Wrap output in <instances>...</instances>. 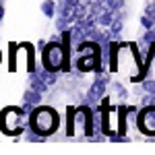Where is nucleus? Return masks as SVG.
<instances>
[{
	"label": "nucleus",
	"instance_id": "f257e3e1",
	"mask_svg": "<svg viewBox=\"0 0 155 155\" xmlns=\"http://www.w3.org/2000/svg\"><path fill=\"white\" fill-rule=\"evenodd\" d=\"M60 114L52 106H37L29 114V130L37 132L41 137H50L58 130Z\"/></svg>",
	"mask_w": 155,
	"mask_h": 155
},
{
	"label": "nucleus",
	"instance_id": "f03ea898",
	"mask_svg": "<svg viewBox=\"0 0 155 155\" xmlns=\"http://www.w3.org/2000/svg\"><path fill=\"white\" fill-rule=\"evenodd\" d=\"M25 112L23 106H6L0 112V132L6 137H19L25 126Z\"/></svg>",
	"mask_w": 155,
	"mask_h": 155
},
{
	"label": "nucleus",
	"instance_id": "7ed1b4c3",
	"mask_svg": "<svg viewBox=\"0 0 155 155\" xmlns=\"http://www.w3.org/2000/svg\"><path fill=\"white\" fill-rule=\"evenodd\" d=\"M64 62H66V50L62 46V41L50 39L46 48L41 50V68L52 72H62Z\"/></svg>",
	"mask_w": 155,
	"mask_h": 155
},
{
	"label": "nucleus",
	"instance_id": "20e7f679",
	"mask_svg": "<svg viewBox=\"0 0 155 155\" xmlns=\"http://www.w3.org/2000/svg\"><path fill=\"white\" fill-rule=\"evenodd\" d=\"M137 128L147 137H155V104H147V106H143L139 110Z\"/></svg>",
	"mask_w": 155,
	"mask_h": 155
},
{
	"label": "nucleus",
	"instance_id": "39448f33",
	"mask_svg": "<svg viewBox=\"0 0 155 155\" xmlns=\"http://www.w3.org/2000/svg\"><path fill=\"white\" fill-rule=\"evenodd\" d=\"M112 74V72H110ZM110 74L107 72H97V79L91 83V87H89V91H87V104L89 106H93V104H97V101H101V97L106 95L107 91V85H110Z\"/></svg>",
	"mask_w": 155,
	"mask_h": 155
},
{
	"label": "nucleus",
	"instance_id": "423d86ee",
	"mask_svg": "<svg viewBox=\"0 0 155 155\" xmlns=\"http://www.w3.org/2000/svg\"><path fill=\"white\" fill-rule=\"evenodd\" d=\"M41 95H44L41 91H35V89H31V87L23 93V107H25L27 114H31V112L41 104Z\"/></svg>",
	"mask_w": 155,
	"mask_h": 155
},
{
	"label": "nucleus",
	"instance_id": "0eeeda50",
	"mask_svg": "<svg viewBox=\"0 0 155 155\" xmlns=\"http://www.w3.org/2000/svg\"><path fill=\"white\" fill-rule=\"evenodd\" d=\"M23 46L27 48V72L31 74V72H35V46L33 44H29V41H23Z\"/></svg>",
	"mask_w": 155,
	"mask_h": 155
},
{
	"label": "nucleus",
	"instance_id": "6e6552de",
	"mask_svg": "<svg viewBox=\"0 0 155 155\" xmlns=\"http://www.w3.org/2000/svg\"><path fill=\"white\" fill-rule=\"evenodd\" d=\"M19 50H21V44H15V41L8 44V72L17 71V54H19Z\"/></svg>",
	"mask_w": 155,
	"mask_h": 155
},
{
	"label": "nucleus",
	"instance_id": "1a4fd4ad",
	"mask_svg": "<svg viewBox=\"0 0 155 155\" xmlns=\"http://www.w3.org/2000/svg\"><path fill=\"white\" fill-rule=\"evenodd\" d=\"M74 114H77V107H66V137H74Z\"/></svg>",
	"mask_w": 155,
	"mask_h": 155
},
{
	"label": "nucleus",
	"instance_id": "9d476101",
	"mask_svg": "<svg viewBox=\"0 0 155 155\" xmlns=\"http://www.w3.org/2000/svg\"><path fill=\"white\" fill-rule=\"evenodd\" d=\"M56 11H58V4H56L54 0H44V2H41V12H44L48 19L56 17Z\"/></svg>",
	"mask_w": 155,
	"mask_h": 155
},
{
	"label": "nucleus",
	"instance_id": "9b49d317",
	"mask_svg": "<svg viewBox=\"0 0 155 155\" xmlns=\"http://www.w3.org/2000/svg\"><path fill=\"white\" fill-rule=\"evenodd\" d=\"M114 19H116V17H114V11L107 8L106 12H101V15L97 17V25H99V27H110V25L114 23Z\"/></svg>",
	"mask_w": 155,
	"mask_h": 155
},
{
	"label": "nucleus",
	"instance_id": "f8f14e48",
	"mask_svg": "<svg viewBox=\"0 0 155 155\" xmlns=\"http://www.w3.org/2000/svg\"><path fill=\"white\" fill-rule=\"evenodd\" d=\"M122 27H124V23H122V19H120V17H116V19H114V23L107 27V29H110V33L114 35V39L122 33Z\"/></svg>",
	"mask_w": 155,
	"mask_h": 155
},
{
	"label": "nucleus",
	"instance_id": "ddd939ff",
	"mask_svg": "<svg viewBox=\"0 0 155 155\" xmlns=\"http://www.w3.org/2000/svg\"><path fill=\"white\" fill-rule=\"evenodd\" d=\"M141 27L143 29H155V19L149 17V15H143L141 17Z\"/></svg>",
	"mask_w": 155,
	"mask_h": 155
},
{
	"label": "nucleus",
	"instance_id": "4468645a",
	"mask_svg": "<svg viewBox=\"0 0 155 155\" xmlns=\"http://www.w3.org/2000/svg\"><path fill=\"white\" fill-rule=\"evenodd\" d=\"M114 89H116V93H118V97L122 99V101H124V99L128 97V91L124 89V85H122V83H118V81H114Z\"/></svg>",
	"mask_w": 155,
	"mask_h": 155
},
{
	"label": "nucleus",
	"instance_id": "2eb2a0df",
	"mask_svg": "<svg viewBox=\"0 0 155 155\" xmlns=\"http://www.w3.org/2000/svg\"><path fill=\"white\" fill-rule=\"evenodd\" d=\"M106 4H107V8L110 11H120L122 6H124V0H106Z\"/></svg>",
	"mask_w": 155,
	"mask_h": 155
},
{
	"label": "nucleus",
	"instance_id": "dca6fc26",
	"mask_svg": "<svg viewBox=\"0 0 155 155\" xmlns=\"http://www.w3.org/2000/svg\"><path fill=\"white\" fill-rule=\"evenodd\" d=\"M155 41V29H145V35H143V44L149 46Z\"/></svg>",
	"mask_w": 155,
	"mask_h": 155
},
{
	"label": "nucleus",
	"instance_id": "f3484780",
	"mask_svg": "<svg viewBox=\"0 0 155 155\" xmlns=\"http://www.w3.org/2000/svg\"><path fill=\"white\" fill-rule=\"evenodd\" d=\"M143 91L145 93H155V79H145L143 81Z\"/></svg>",
	"mask_w": 155,
	"mask_h": 155
},
{
	"label": "nucleus",
	"instance_id": "a211bd4d",
	"mask_svg": "<svg viewBox=\"0 0 155 155\" xmlns=\"http://www.w3.org/2000/svg\"><path fill=\"white\" fill-rule=\"evenodd\" d=\"M71 27V23L66 21V19H62V17H58V21H56V31H64V29H68Z\"/></svg>",
	"mask_w": 155,
	"mask_h": 155
},
{
	"label": "nucleus",
	"instance_id": "6ab92c4d",
	"mask_svg": "<svg viewBox=\"0 0 155 155\" xmlns=\"http://www.w3.org/2000/svg\"><path fill=\"white\" fill-rule=\"evenodd\" d=\"M145 15H149V17L155 19V0H151V2L145 4Z\"/></svg>",
	"mask_w": 155,
	"mask_h": 155
},
{
	"label": "nucleus",
	"instance_id": "aec40b11",
	"mask_svg": "<svg viewBox=\"0 0 155 155\" xmlns=\"http://www.w3.org/2000/svg\"><path fill=\"white\" fill-rule=\"evenodd\" d=\"M46 44H48V41H46V39H39V41H37V50H39V52H41V50L46 48Z\"/></svg>",
	"mask_w": 155,
	"mask_h": 155
},
{
	"label": "nucleus",
	"instance_id": "412c9836",
	"mask_svg": "<svg viewBox=\"0 0 155 155\" xmlns=\"http://www.w3.org/2000/svg\"><path fill=\"white\" fill-rule=\"evenodd\" d=\"M2 17H4V6H2V2H0V21H2Z\"/></svg>",
	"mask_w": 155,
	"mask_h": 155
},
{
	"label": "nucleus",
	"instance_id": "4be33fe9",
	"mask_svg": "<svg viewBox=\"0 0 155 155\" xmlns=\"http://www.w3.org/2000/svg\"><path fill=\"white\" fill-rule=\"evenodd\" d=\"M0 62H2V50H0Z\"/></svg>",
	"mask_w": 155,
	"mask_h": 155
},
{
	"label": "nucleus",
	"instance_id": "5701e85b",
	"mask_svg": "<svg viewBox=\"0 0 155 155\" xmlns=\"http://www.w3.org/2000/svg\"><path fill=\"white\" fill-rule=\"evenodd\" d=\"M0 2H4V0H0Z\"/></svg>",
	"mask_w": 155,
	"mask_h": 155
}]
</instances>
